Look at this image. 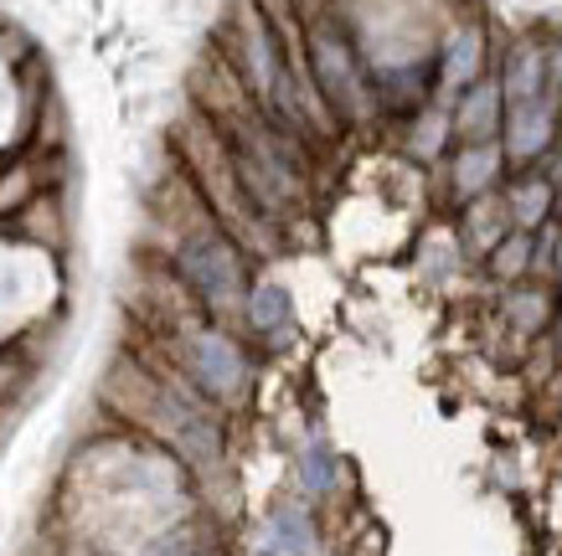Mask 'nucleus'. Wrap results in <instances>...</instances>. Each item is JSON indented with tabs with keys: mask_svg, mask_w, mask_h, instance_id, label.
<instances>
[{
	"mask_svg": "<svg viewBox=\"0 0 562 556\" xmlns=\"http://www.w3.org/2000/svg\"><path fill=\"white\" fill-rule=\"evenodd\" d=\"M171 212H166V258H171L176 284L187 288L191 299L202 304L212 325L238 320L243 294H248V253L227 237L212 212L202 206V196L191 191L187 175L171 181Z\"/></svg>",
	"mask_w": 562,
	"mask_h": 556,
	"instance_id": "1",
	"label": "nucleus"
},
{
	"mask_svg": "<svg viewBox=\"0 0 562 556\" xmlns=\"http://www.w3.org/2000/svg\"><path fill=\"white\" fill-rule=\"evenodd\" d=\"M176 145H181V175L191 181V191L202 196V206L227 227V237L238 242L243 253H273L279 242V227L263 222L254 212V202L243 196L238 170H233V155H227V139L217 135V124L196 109V114L176 129Z\"/></svg>",
	"mask_w": 562,
	"mask_h": 556,
	"instance_id": "2",
	"label": "nucleus"
},
{
	"mask_svg": "<svg viewBox=\"0 0 562 556\" xmlns=\"http://www.w3.org/2000/svg\"><path fill=\"white\" fill-rule=\"evenodd\" d=\"M300 36H305V72L321 93L325 114L336 124H367L376 114V88L351 32L330 11H321V16L300 21Z\"/></svg>",
	"mask_w": 562,
	"mask_h": 556,
	"instance_id": "3",
	"label": "nucleus"
},
{
	"mask_svg": "<svg viewBox=\"0 0 562 556\" xmlns=\"http://www.w3.org/2000/svg\"><path fill=\"white\" fill-rule=\"evenodd\" d=\"M181 371L191 392L206 402H243V392L254 382V361L227 325H191L181 336Z\"/></svg>",
	"mask_w": 562,
	"mask_h": 556,
	"instance_id": "4",
	"label": "nucleus"
},
{
	"mask_svg": "<svg viewBox=\"0 0 562 556\" xmlns=\"http://www.w3.org/2000/svg\"><path fill=\"white\" fill-rule=\"evenodd\" d=\"M558 135H562V103L552 93L527 103H506V118H501V155H506V166L537 170Z\"/></svg>",
	"mask_w": 562,
	"mask_h": 556,
	"instance_id": "5",
	"label": "nucleus"
},
{
	"mask_svg": "<svg viewBox=\"0 0 562 556\" xmlns=\"http://www.w3.org/2000/svg\"><path fill=\"white\" fill-rule=\"evenodd\" d=\"M491 72V42H485V26L480 21H460L454 32L443 36V52H439V99L434 103H449L460 99L470 83H480Z\"/></svg>",
	"mask_w": 562,
	"mask_h": 556,
	"instance_id": "6",
	"label": "nucleus"
},
{
	"mask_svg": "<svg viewBox=\"0 0 562 556\" xmlns=\"http://www.w3.org/2000/svg\"><path fill=\"white\" fill-rule=\"evenodd\" d=\"M238 320H243V330H248L254 340H263L269 351L290 345V340H294V299H290V288L273 284V279H258V284H248Z\"/></svg>",
	"mask_w": 562,
	"mask_h": 556,
	"instance_id": "7",
	"label": "nucleus"
},
{
	"mask_svg": "<svg viewBox=\"0 0 562 556\" xmlns=\"http://www.w3.org/2000/svg\"><path fill=\"white\" fill-rule=\"evenodd\" d=\"M501 118H506V99H501L495 72H485L480 83H470L460 99L449 103V124H454L460 145H491V139H501Z\"/></svg>",
	"mask_w": 562,
	"mask_h": 556,
	"instance_id": "8",
	"label": "nucleus"
},
{
	"mask_svg": "<svg viewBox=\"0 0 562 556\" xmlns=\"http://www.w3.org/2000/svg\"><path fill=\"white\" fill-rule=\"evenodd\" d=\"M254 556H315V521L305 500H279L254 531Z\"/></svg>",
	"mask_w": 562,
	"mask_h": 556,
	"instance_id": "9",
	"label": "nucleus"
},
{
	"mask_svg": "<svg viewBox=\"0 0 562 556\" xmlns=\"http://www.w3.org/2000/svg\"><path fill=\"white\" fill-rule=\"evenodd\" d=\"M506 175V155H501V139L491 145H460V150L449 155V191H454V202H475V196H491L495 185Z\"/></svg>",
	"mask_w": 562,
	"mask_h": 556,
	"instance_id": "10",
	"label": "nucleus"
},
{
	"mask_svg": "<svg viewBox=\"0 0 562 556\" xmlns=\"http://www.w3.org/2000/svg\"><path fill=\"white\" fill-rule=\"evenodd\" d=\"M501 206H506V222H512V227L542 232L547 222H552V212H558V185L547 181L542 170H521V175L506 185Z\"/></svg>",
	"mask_w": 562,
	"mask_h": 556,
	"instance_id": "11",
	"label": "nucleus"
},
{
	"mask_svg": "<svg viewBox=\"0 0 562 556\" xmlns=\"http://www.w3.org/2000/svg\"><path fill=\"white\" fill-rule=\"evenodd\" d=\"M495 83H501V99H506V103L542 99V93H547L542 42H531V36L512 42V52H506V63H501V72H495Z\"/></svg>",
	"mask_w": 562,
	"mask_h": 556,
	"instance_id": "12",
	"label": "nucleus"
},
{
	"mask_svg": "<svg viewBox=\"0 0 562 556\" xmlns=\"http://www.w3.org/2000/svg\"><path fill=\"white\" fill-rule=\"evenodd\" d=\"M294 479H300V495L305 500H325L330 489L341 485V458L325 439H305L300 454H294Z\"/></svg>",
	"mask_w": 562,
	"mask_h": 556,
	"instance_id": "13",
	"label": "nucleus"
},
{
	"mask_svg": "<svg viewBox=\"0 0 562 556\" xmlns=\"http://www.w3.org/2000/svg\"><path fill=\"white\" fill-rule=\"evenodd\" d=\"M531 263H537V232H521V227H506V237L485 253V269H491L495 284H521L531 279Z\"/></svg>",
	"mask_w": 562,
	"mask_h": 556,
	"instance_id": "14",
	"label": "nucleus"
},
{
	"mask_svg": "<svg viewBox=\"0 0 562 556\" xmlns=\"http://www.w3.org/2000/svg\"><path fill=\"white\" fill-rule=\"evenodd\" d=\"M42 196L36 160H0V222H16Z\"/></svg>",
	"mask_w": 562,
	"mask_h": 556,
	"instance_id": "15",
	"label": "nucleus"
},
{
	"mask_svg": "<svg viewBox=\"0 0 562 556\" xmlns=\"http://www.w3.org/2000/svg\"><path fill=\"white\" fill-rule=\"evenodd\" d=\"M449 139H454V124H449V109L443 103H424L418 114H413V129H408V145L403 150L413 160H439L449 150Z\"/></svg>",
	"mask_w": 562,
	"mask_h": 556,
	"instance_id": "16",
	"label": "nucleus"
},
{
	"mask_svg": "<svg viewBox=\"0 0 562 556\" xmlns=\"http://www.w3.org/2000/svg\"><path fill=\"white\" fill-rule=\"evenodd\" d=\"M475 212H470V222H464V253H475L480 263H485V253H491L495 242H501V237H506V227H512V222H506V206H501V196H475Z\"/></svg>",
	"mask_w": 562,
	"mask_h": 556,
	"instance_id": "17",
	"label": "nucleus"
},
{
	"mask_svg": "<svg viewBox=\"0 0 562 556\" xmlns=\"http://www.w3.org/2000/svg\"><path fill=\"white\" fill-rule=\"evenodd\" d=\"M552 315H558V299H552V288H527L516 284L512 294H506V320L521 330V336H542L547 325H552Z\"/></svg>",
	"mask_w": 562,
	"mask_h": 556,
	"instance_id": "18",
	"label": "nucleus"
},
{
	"mask_svg": "<svg viewBox=\"0 0 562 556\" xmlns=\"http://www.w3.org/2000/svg\"><path fill=\"white\" fill-rule=\"evenodd\" d=\"M21 382H26V361H21V351H0V402L16 397Z\"/></svg>",
	"mask_w": 562,
	"mask_h": 556,
	"instance_id": "19",
	"label": "nucleus"
},
{
	"mask_svg": "<svg viewBox=\"0 0 562 556\" xmlns=\"http://www.w3.org/2000/svg\"><path fill=\"white\" fill-rule=\"evenodd\" d=\"M542 68H547V93L562 103V36L542 47Z\"/></svg>",
	"mask_w": 562,
	"mask_h": 556,
	"instance_id": "20",
	"label": "nucleus"
},
{
	"mask_svg": "<svg viewBox=\"0 0 562 556\" xmlns=\"http://www.w3.org/2000/svg\"><path fill=\"white\" fill-rule=\"evenodd\" d=\"M537 170H542V175H547L552 185H562V135L552 139V150H547V160H542Z\"/></svg>",
	"mask_w": 562,
	"mask_h": 556,
	"instance_id": "21",
	"label": "nucleus"
},
{
	"mask_svg": "<svg viewBox=\"0 0 562 556\" xmlns=\"http://www.w3.org/2000/svg\"><path fill=\"white\" fill-rule=\"evenodd\" d=\"M547 330H552V351H558V361H562V315H552V325H547Z\"/></svg>",
	"mask_w": 562,
	"mask_h": 556,
	"instance_id": "22",
	"label": "nucleus"
},
{
	"mask_svg": "<svg viewBox=\"0 0 562 556\" xmlns=\"http://www.w3.org/2000/svg\"><path fill=\"white\" fill-rule=\"evenodd\" d=\"M558 253H562V248H558Z\"/></svg>",
	"mask_w": 562,
	"mask_h": 556,
	"instance_id": "23",
	"label": "nucleus"
}]
</instances>
